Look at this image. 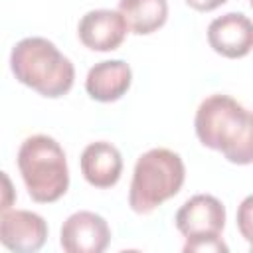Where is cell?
Returning a JSON list of instances; mask_svg holds the SVG:
<instances>
[{
	"mask_svg": "<svg viewBox=\"0 0 253 253\" xmlns=\"http://www.w3.org/2000/svg\"><path fill=\"white\" fill-rule=\"evenodd\" d=\"M198 140L217 150L231 164H253V111L229 95L206 97L194 119Z\"/></svg>",
	"mask_w": 253,
	"mask_h": 253,
	"instance_id": "obj_1",
	"label": "cell"
},
{
	"mask_svg": "<svg viewBox=\"0 0 253 253\" xmlns=\"http://www.w3.org/2000/svg\"><path fill=\"white\" fill-rule=\"evenodd\" d=\"M10 69L14 77L36 93L57 99L69 93L75 79V67L57 45L45 38H24L10 53Z\"/></svg>",
	"mask_w": 253,
	"mask_h": 253,
	"instance_id": "obj_2",
	"label": "cell"
},
{
	"mask_svg": "<svg viewBox=\"0 0 253 253\" xmlns=\"http://www.w3.org/2000/svg\"><path fill=\"white\" fill-rule=\"evenodd\" d=\"M18 170L30 198L38 204L57 202L69 188L65 152L47 134H32L20 144Z\"/></svg>",
	"mask_w": 253,
	"mask_h": 253,
	"instance_id": "obj_3",
	"label": "cell"
},
{
	"mask_svg": "<svg viewBox=\"0 0 253 253\" xmlns=\"http://www.w3.org/2000/svg\"><path fill=\"white\" fill-rule=\"evenodd\" d=\"M186 178V168L178 152L168 148H150L140 154L130 180L128 206L144 215L154 211L166 200L174 198Z\"/></svg>",
	"mask_w": 253,
	"mask_h": 253,
	"instance_id": "obj_4",
	"label": "cell"
},
{
	"mask_svg": "<svg viewBox=\"0 0 253 253\" xmlns=\"http://www.w3.org/2000/svg\"><path fill=\"white\" fill-rule=\"evenodd\" d=\"M174 221L186 239L217 237L225 225V208L215 196L198 194L182 204Z\"/></svg>",
	"mask_w": 253,
	"mask_h": 253,
	"instance_id": "obj_5",
	"label": "cell"
},
{
	"mask_svg": "<svg viewBox=\"0 0 253 253\" xmlns=\"http://www.w3.org/2000/svg\"><path fill=\"white\" fill-rule=\"evenodd\" d=\"M109 241V223L95 211H75L61 225L59 243L67 253H103Z\"/></svg>",
	"mask_w": 253,
	"mask_h": 253,
	"instance_id": "obj_6",
	"label": "cell"
},
{
	"mask_svg": "<svg viewBox=\"0 0 253 253\" xmlns=\"http://www.w3.org/2000/svg\"><path fill=\"white\" fill-rule=\"evenodd\" d=\"M47 239L45 219L28 210H6L0 219V241L6 249L16 253H34L43 247Z\"/></svg>",
	"mask_w": 253,
	"mask_h": 253,
	"instance_id": "obj_7",
	"label": "cell"
},
{
	"mask_svg": "<svg viewBox=\"0 0 253 253\" xmlns=\"http://www.w3.org/2000/svg\"><path fill=\"white\" fill-rule=\"evenodd\" d=\"M208 43L223 57H245L253 49V22L241 12H227L210 22Z\"/></svg>",
	"mask_w": 253,
	"mask_h": 253,
	"instance_id": "obj_8",
	"label": "cell"
},
{
	"mask_svg": "<svg viewBox=\"0 0 253 253\" xmlns=\"http://www.w3.org/2000/svg\"><path fill=\"white\" fill-rule=\"evenodd\" d=\"M128 32V24L119 10H91L77 26V36L81 43L93 51H113L117 49Z\"/></svg>",
	"mask_w": 253,
	"mask_h": 253,
	"instance_id": "obj_9",
	"label": "cell"
},
{
	"mask_svg": "<svg viewBox=\"0 0 253 253\" xmlns=\"http://www.w3.org/2000/svg\"><path fill=\"white\" fill-rule=\"evenodd\" d=\"M83 178L95 188H113L123 174V156L119 148L107 140L85 146L79 158Z\"/></svg>",
	"mask_w": 253,
	"mask_h": 253,
	"instance_id": "obj_10",
	"label": "cell"
},
{
	"mask_svg": "<svg viewBox=\"0 0 253 253\" xmlns=\"http://www.w3.org/2000/svg\"><path fill=\"white\" fill-rule=\"evenodd\" d=\"M132 71L123 59H107L95 63L85 77V91L101 103L119 101L130 87Z\"/></svg>",
	"mask_w": 253,
	"mask_h": 253,
	"instance_id": "obj_11",
	"label": "cell"
},
{
	"mask_svg": "<svg viewBox=\"0 0 253 253\" xmlns=\"http://www.w3.org/2000/svg\"><path fill=\"white\" fill-rule=\"evenodd\" d=\"M119 12L125 16L128 30L138 36H148L160 30L168 18L166 0H119Z\"/></svg>",
	"mask_w": 253,
	"mask_h": 253,
	"instance_id": "obj_12",
	"label": "cell"
},
{
	"mask_svg": "<svg viewBox=\"0 0 253 253\" xmlns=\"http://www.w3.org/2000/svg\"><path fill=\"white\" fill-rule=\"evenodd\" d=\"M237 229L241 237L249 243V249L253 253V194L243 198L237 208Z\"/></svg>",
	"mask_w": 253,
	"mask_h": 253,
	"instance_id": "obj_13",
	"label": "cell"
},
{
	"mask_svg": "<svg viewBox=\"0 0 253 253\" xmlns=\"http://www.w3.org/2000/svg\"><path fill=\"white\" fill-rule=\"evenodd\" d=\"M192 251H198V253H225L227 251V245L221 241V237H192V239H186L184 243V253H192Z\"/></svg>",
	"mask_w": 253,
	"mask_h": 253,
	"instance_id": "obj_14",
	"label": "cell"
},
{
	"mask_svg": "<svg viewBox=\"0 0 253 253\" xmlns=\"http://www.w3.org/2000/svg\"><path fill=\"white\" fill-rule=\"evenodd\" d=\"M190 8L198 10V12H211L215 8H219L221 4H225L227 0H184Z\"/></svg>",
	"mask_w": 253,
	"mask_h": 253,
	"instance_id": "obj_15",
	"label": "cell"
},
{
	"mask_svg": "<svg viewBox=\"0 0 253 253\" xmlns=\"http://www.w3.org/2000/svg\"><path fill=\"white\" fill-rule=\"evenodd\" d=\"M249 2H251V8H253V0H249Z\"/></svg>",
	"mask_w": 253,
	"mask_h": 253,
	"instance_id": "obj_16",
	"label": "cell"
}]
</instances>
